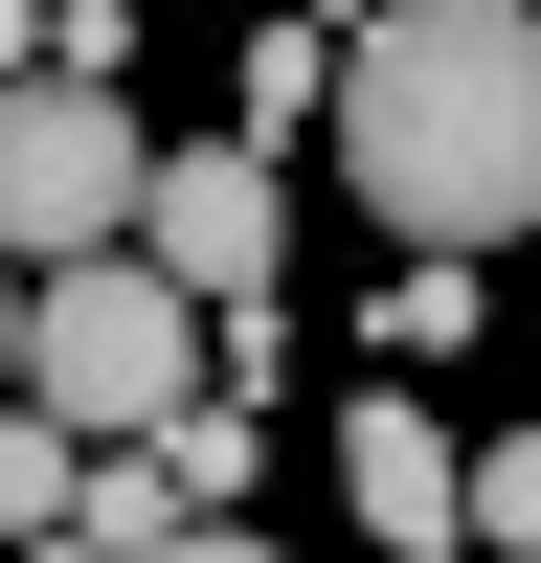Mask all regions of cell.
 <instances>
[{"label": "cell", "instance_id": "obj_8", "mask_svg": "<svg viewBox=\"0 0 541 563\" xmlns=\"http://www.w3.org/2000/svg\"><path fill=\"white\" fill-rule=\"evenodd\" d=\"M339 45H361V23H316V0L249 23V135H339Z\"/></svg>", "mask_w": 541, "mask_h": 563}, {"label": "cell", "instance_id": "obj_2", "mask_svg": "<svg viewBox=\"0 0 541 563\" xmlns=\"http://www.w3.org/2000/svg\"><path fill=\"white\" fill-rule=\"evenodd\" d=\"M180 384H225V294L180 249H68V271H23V406H68V429H158Z\"/></svg>", "mask_w": 541, "mask_h": 563}, {"label": "cell", "instance_id": "obj_10", "mask_svg": "<svg viewBox=\"0 0 541 563\" xmlns=\"http://www.w3.org/2000/svg\"><path fill=\"white\" fill-rule=\"evenodd\" d=\"M474 541H496V563H541V429H496V451H474Z\"/></svg>", "mask_w": 541, "mask_h": 563}, {"label": "cell", "instance_id": "obj_11", "mask_svg": "<svg viewBox=\"0 0 541 563\" xmlns=\"http://www.w3.org/2000/svg\"><path fill=\"white\" fill-rule=\"evenodd\" d=\"M316 23H384V0H316Z\"/></svg>", "mask_w": 541, "mask_h": 563}, {"label": "cell", "instance_id": "obj_4", "mask_svg": "<svg viewBox=\"0 0 541 563\" xmlns=\"http://www.w3.org/2000/svg\"><path fill=\"white\" fill-rule=\"evenodd\" d=\"M135 249H180L225 316H249L270 271H294V158H270V135H158V203H135Z\"/></svg>", "mask_w": 541, "mask_h": 563}, {"label": "cell", "instance_id": "obj_1", "mask_svg": "<svg viewBox=\"0 0 541 563\" xmlns=\"http://www.w3.org/2000/svg\"><path fill=\"white\" fill-rule=\"evenodd\" d=\"M339 180L406 249H519L541 225V0H384L339 45Z\"/></svg>", "mask_w": 541, "mask_h": 563}, {"label": "cell", "instance_id": "obj_3", "mask_svg": "<svg viewBox=\"0 0 541 563\" xmlns=\"http://www.w3.org/2000/svg\"><path fill=\"white\" fill-rule=\"evenodd\" d=\"M135 203H158V135H135V90H68L23 68V113H0V249L68 271V249H135Z\"/></svg>", "mask_w": 541, "mask_h": 563}, {"label": "cell", "instance_id": "obj_6", "mask_svg": "<svg viewBox=\"0 0 541 563\" xmlns=\"http://www.w3.org/2000/svg\"><path fill=\"white\" fill-rule=\"evenodd\" d=\"M135 451H158V496H180V541H225V496H249V361H225V384H180V406H158Z\"/></svg>", "mask_w": 541, "mask_h": 563}, {"label": "cell", "instance_id": "obj_7", "mask_svg": "<svg viewBox=\"0 0 541 563\" xmlns=\"http://www.w3.org/2000/svg\"><path fill=\"white\" fill-rule=\"evenodd\" d=\"M474 271H496V249H406V271H384V294H361V339H384V361H406V384H429V361H451V339H474Z\"/></svg>", "mask_w": 541, "mask_h": 563}, {"label": "cell", "instance_id": "obj_5", "mask_svg": "<svg viewBox=\"0 0 541 563\" xmlns=\"http://www.w3.org/2000/svg\"><path fill=\"white\" fill-rule=\"evenodd\" d=\"M339 519H361V541H406V563H451V541H474V451L406 406V361L339 406Z\"/></svg>", "mask_w": 541, "mask_h": 563}, {"label": "cell", "instance_id": "obj_9", "mask_svg": "<svg viewBox=\"0 0 541 563\" xmlns=\"http://www.w3.org/2000/svg\"><path fill=\"white\" fill-rule=\"evenodd\" d=\"M23 68H68V90H135V0H23Z\"/></svg>", "mask_w": 541, "mask_h": 563}]
</instances>
